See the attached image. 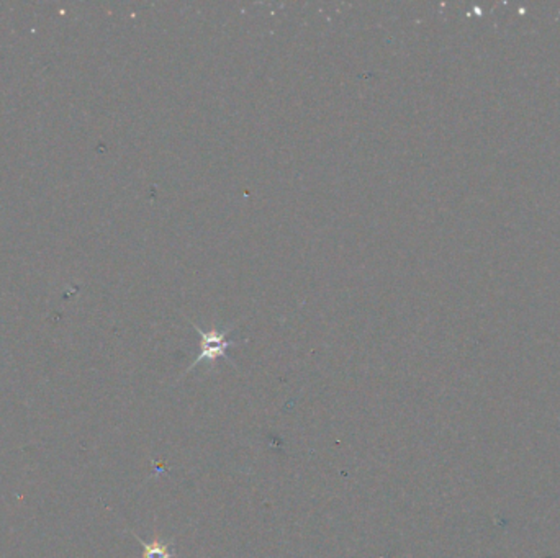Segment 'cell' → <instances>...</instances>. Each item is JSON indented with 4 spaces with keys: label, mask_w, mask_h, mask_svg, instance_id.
<instances>
[{
    "label": "cell",
    "mask_w": 560,
    "mask_h": 558,
    "mask_svg": "<svg viewBox=\"0 0 560 558\" xmlns=\"http://www.w3.org/2000/svg\"><path fill=\"white\" fill-rule=\"evenodd\" d=\"M195 331L200 334V353L197 355L192 365L187 368L185 374L194 370L195 367L202 362H215L216 359H228V349L235 345V341L228 339V333L225 331H202L198 326H195Z\"/></svg>",
    "instance_id": "obj_1"
},
{
    "label": "cell",
    "mask_w": 560,
    "mask_h": 558,
    "mask_svg": "<svg viewBox=\"0 0 560 558\" xmlns=\"http://www.w3.org/2000/svg\"><path fill=\"white\" fill-rule=\"evenodd\" d=\"M138 540H140L141 546H143V550H144V555L143 558H174L173 548H171V544H166V542H162L159 539H154L152 542H144L141 537L135 536Z\"/></svg>",
    "instance_id": "obj_2"
}]
</instances>
